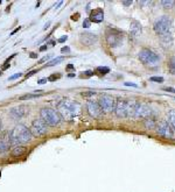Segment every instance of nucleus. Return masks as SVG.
<instances>
[{"label":"nucleus","mask_w":175,"mask_h":192,"mask_svg":"<svg viewBox=\"0 0 175 192\" xmlns=\"http://www.w3.org/2000/svg\"><path fill=\"white\" fill-rule=\"evenodd\" d=\"M82 106L76 100L70 99H63L62 101L57 104V112L60 117L67 121H72L81 114Z\"/></svg>","instance_id":"nucleus-1"},{"label":"nucleus","mask_w":175,"mask_h":192,"mask_svg":"<svg viewBox=\"0 0 175 192\" xmlns=\"http://www.w3.org/2000/svg\"><path fill=\"white\" fill-rule=\"evenodd\" d=\"M33 135L28 127L25 125H16L11 132H9V141L11 146H19V144H25L28 143L32 140Z\"/></svg>","instance_id":"nucleus-2"},{"label":"nucleus","mask_w":175,"mask_h":192,"mask_svg":"<svg viewBox=\"0 0 175 192\" xmlns=\"http://www.w3.org/2000/svg\"><path fill=\"white\" fill-rule=\"evenodd\" d=\"M40 117L47 126H50V127L60 125V122L62 121V118L60 117L59 112L54 108H49V107L42 108L40 111Z\"/></svg>","instance_id":"nucleus-3"},{"label":"nucleus","mask_w":175,"mask_h":192,"mask_svg":"<svg viewBox=\"0 0 175 192\" xmlns=\"http://www.w3.org/2000/svg\"><path fill=\"white\" fill-rule=\"evenodd\" d=\"M172 25H173L172 18L167 16V15H163V16H161L160 19H158L155 21V23H154V31L160 36L167 35L170 31Z\"/></svg>","instance_id":"nucleus-4"},{"label":"nucleus","mask_w":175,"mask_h":192,"mask_svg":"<svg viewBox=\"0 0 175 192\" xmlns=\"http://www.w3.org/2000/svg\"><path fill=\"white\" fill-rule=\"evenodd\" d=\"M139 59L144 63L145 65L148 67H158L160 63V57L159 55H156L154 51L150 50V49H141L139 52Z\"/></svg>","instance_id":"nucleus-5"},{"label":"nucleus","mask_w":175,"mask_h":192,"mask_svg":"<svg viewBox=\"0 0 175 192\" xmlns=\"http://www.w3.org/2000/svg\"><path fill=\"white\" fill-rule=\"evenodd\" d=\"M106 36V42L107 45L111 48H117L123 43L124 41V34L122 30L117 29V28H109L105 33Z\"/></svg>","instance_id":"nucleus-6"},{"label":"nucleus","mask_w":175,"mask_h":192,"mask_svg":"<svg viewBox=\"0 0 175 192\" xmlns=\"http://www.w3.org/2000/svg\"><path fill=\"white\" fill-rule=\"evenodd\" d=\"M31 133L33 136H36V137H40V136H43L46 135L47 132H48V126L43 122V120L41 119H34L32 121V126L29 128Z\"/></svg>","instance_id":"nucleus-7"},{"label":"nucleus","mask_w":175,"mask_h":192,"mask_svg":"<svg viewBox=\"0 0 175 192\" xmlns=\"http://www.w3.org/2000/svg\"><path fill=\"white\" fill-rule=\"evenodd\" d=\"M98 104L102 108V111L105 113L114 111V106H116V98L110 94H103L99 97Z\"/></svg>","instance_id":"nucleus-8"},{"label":"nucleus","mask_w":175,"mask_h":192,"mask_svg":"<svg viewBox=\"0 0 175 192\" xmlns=\"http://www.w3.org/2000/svg\"><path fill=\"white\" fill-rule=\"evenodd\" d=\"M152 114V110L151 107L145 103H139L137 101L136 104V108H134V113H133V119H147L151 117Z\"/></svg>","instance_id":"nucleus-9"},{"label":"nucleus","mask_w":175,"mask_h":192,"mask_svg":"<svg viewBox=\"0 0 175 192\" xmlns=\"http://www.w3.org/2000/svg\"><path fill=\"white\" fill-rule=\"evenodd\" d=\"M155 128H156L158 134H159L160 136H162L163 139H170L172 140L174 137V132H173L170 125L168 124L166 120L160 121L159 124L155 126Z\"/></svg>","instance_id":"nucleus-10"},{"label":"nucleus","mask_w":175,"mask_h":192,"mask_svg":"<svg viewBox=\"0 0 175 192\" xmlns=\"http://www.w3.org/2000/svg\"><path fill=\"white\" fill-rule=\"evenodd\" d=\"M86 111L89 113V115L93 119H100L103 117V113H104L102 111L98 101H95V100H89L86 103Z\"/></svg>","instance_id":"nucleus-11"},{"label":"nucleus","mask_w":175,"mask_h":192,"mask_svg":"<svg viewBox=\"0 0 175 192\" xmlns=\"http://www.w3.org/2000/svg\"><path fill=\"white\" fill-rule=\"evenodd\" d=\"M114 113L118 118H126L127 117V100L125 99H117L114 106Z\"/></svg>","instance_id":"nucleus-12"},{"label":"nucleus","mask_w":175,"mask_h":192,"mask_svg":"<svg viewBox=\"0 0 175 192\" xmlns=\"http://www.w3.org/2000/svg\"><path fill=\"white\" fill-rule=\"evenodd\" d=\"M79 41L82 45L91 47L98 41V36L93 33H82V34H79Z\"/></svg>","instance_id":"nucleus-13"},{"label":"nucleus","mask_w":175,"mask_h":192,"mask_svg":"<svg viewBox=\"0 0 175 192\" xmlns=\"http://www.w3.org/2000/svg\"><path fill=\"white\" fill-rule=\"evenodd\" d=\"M9 148H11L9 132H1L0 133V154L8 151Z\"/></svg>","instance_id":"nucleus-14"},{"label":"nucleus","mask_w":175,"mask_h":192,"mask_svg":"<svg viewBox=\"0 0 175 192\" xmlns=\"http://www.w3.org/2000/svg\"><path fill=\"white\" fill-rule=\"evenodd\" d=\"M28 113V107L27 106H16L14 108H12L11 112H9V115L13 119H21L23 118L26 114Z\"/></svg>","instance_id":"nucleus-15"},{"label":"nucleus","mask_w":175,"mask_h":192,"mask_svg":"<svg viewBox=\"0 0 175 192\" xmlns=\"http://www.w3.org/2000/svg\"><path fill=\"white\" fill-rule=\"evenodd\" d=\"M90 22L100 23L104 20V12L102 8H96L90 12V18H89Z\"/></svg>","instance_id":"nucleus-16"},{"label":"nucleus","mask_w":175,"mask_h":192,"mask_svg":"<svg viewBox=\"0 0 175 192\" xmlns=\"http://www.w3.org/2000/svg\"><path fill=\"white\" fill-rule=\"evenodd\" d=\"M143 31V27L138 22V21H132L131 22V26H130V33L131 35L134 37H138Z\"/></svg>","instance_id":"nucleus-17"},{"label":"nucleus","mask_w":175,"mask_h":192,"mask_svg":"<svg viewBox=\"0 0 175 192\" xmlns=\"http://www.w3.org/2000/svg\"><path fill=\"white\" fill-rule=\"evenodd\" d=\"M136 100H127V117L132 118L133 113H134V108H136Z\"/></svg>","instance_id":"nucleus-18"},{"label":"nucleus","mask_w":175,"mask_h":192,"mask_svg":"<svg viewBox=\"0 0 175 192\" xmlns=\"http://www.w3.org/2000/svg\"><path fill=\"white\" fill-rule=\"evenodd\" d=\"M25 153H26V148L23 147V146H16V147L13 149V151H12V155L14 156V157H20V156H22Z\"/></svg>","instance_id":"nucleus-19"},{"label":"nucleus","mask_w":175,"mask_h":192,"mask_svg":"<svg viewBox=\"0 0 175 192\" xmlns=\"http://www.w3.org/2000/svg\"><path fill=\"white\" fill-rule=\"evenodd\" d=\"M167 122L175 129V110H172L167 113Z\"/></svg>","instance_id":"nucleus-20"},{"label":"nucleus","mask_w":175,"mask_h":192,"mask_svg":"<svg viewBox=\"0 0 175 192\" xmlns=\"http://www.w3.org/2000/svg\"><path fill=\"white\" fill-rule=\"evenodd\" d=\"M170 40H173L172 36H170V34H167V35H163V36H161V42H162V45H165V47H170L172 43H173V41H170Z\"/></svg>","instance_id":"nucleus-21"},{"label":"nucleus","mask_w":175,"mask_h":192,"mask_svg":"<svg viewBox=\"0 0 175 192\" xmlns=\"http://www.w3.org/2000/svg\"><path fill=\"white\" fill-rule=\"evenodd\" d=\"M168 70L172 74H175V56H172L168 61Z\"/></svg>","instance_id":"nucleus-22"},{"label":"nucleus","mask_w":175,"mask_h":192,"mask_svg":"<svg viewBox=\"0 0 175 192\" xmlns=\"http://www.w3.org/2000/svg\"><path fill=\"white\" fill-rule=\"evenodd\" d=\"M155 126H156V124H155V121H154L153 119L147 118L145 120V127H146L147 129H154Z\"/></svg>","instance_id":"nucleus-23"},{"label":"nucleus","mask_w":175,"mask_h":192,"mask_svg":"<svg viewBox=\"0 0 175 192\" xmlns=\"http://www.w3.org/2000/svg\"><path fill=\"white\" fill-rule=\"evenodd\" d=\"M161 5L163 6V8H166V9H169V8H172L173 6L175 5V1L173 0H163V1H161Z\"/></svg>","instance_id":"nucleus-24"},{"label":"nucleus","mask_w":175,"mask_h":192,"mask_svg":"<svg viewBox=\"0 0 175 192\" xmlns=\"http://www.w3.org/2000/svg\"><path fill=\"white\" fill-rule=\"evenodd\" d=\"M64 59V57H57V58H54L53 61H50V62H48L47 63L46 67H53V65H56V64H59V63H61L62 61Z\"/></svg>","instance_id":"nucleus-25"},{"label":"nucleus","mask_w":175,"mask_h":192,"mask_svg":"<svg viewBox=\"0 0 175 192\" xmlns=\"http://www.w3.org/2000/svg\"><path fill=\"white\" fill-rule=\"evenodd\" d=\"M97 72H99V74H109L110 72V69L109 68H106V67H99V68H97V70H96Z\"/></svg>","instance_id":"nucleus-26"},{"label":"nucleus","mask_w":175,"mask_h":192,"mask_svg":"<svg viewBox=\"0 0 175 192\" xmlns=\"http://www.w3.org/2000/svg\"><path fill=\"white\" fill-rule=\"evenodd\" d=\"M40 94H35V93H31V94H25V96H21L19 99L20 100H27V99H33V98H38Z\"/></svg>","instance_id":"nucleus-27"},{"label":"nucleus","mask_w":175,"mask_h":192,"mask_svg":"<svg viewBox=\"0 0 175 192\" xmlns=\"http://www.w3.org/2000/svg\"><path fill=\"white\" fill-rule=\"evenodd\" d=\"M61 78V74H52V76H49L47 79H48V81H57V79H60Z\"/></svg>","instance_id":"nucleus-28"},{"label":"nucleus","mask_w":175,"mask_h":192,"mask_svg":"<svg viewBox=\"0 0 175 192\" xmlns=\"http://www.w3.org/2000/svg\"><path fill=\"white\" fill-rule=\"evenodd\" d=\"M96 94L95 91H86V92H82V96L83 97H92Z\"/></svg>","instance_id":"nucleus-29"},{"label":"nucleus","mask_w":175,"mask_h":192,"mask_svg":"<svg viewBox=\"0 0 175 192\" xmlns=\"http://www.w3.org/2000/svg\"><path fill=\"white\" fill-rule=\"evenodd\" d=\"M21 76H22V74H21V72H18V74H13V76H11V77L8 78V81H14V79H16V78H20Z\"/></svg>","instance_id":"nucleus-30"},{"label":"nucleus","mask_w":175,"mask_h":192,"mask_svg":"<svg viewBox=\"0 0 175 192\" xmlns=\"http://www.w3.org/2000/svg\"><path fill=\"white\" fill-rule=\"evenodd\" d=\"M151 81H156V83H162L163 78L162 77H151Z\"/></svg>","instance_id":"nucleus-31"},{"label":"nucleus","mask_w":175,"mask_h":192,"mask_svg":"<svg viewBox=\"0 0 175 192\" xmlns=\"http://www.w3.org/2000/svg\"><path fill=\"white\" fill-rule=\"evenodd\" d=\"M90 20H89V19H85V20H84L83 21V27L84 28H89V27H90Z\"/></svg>","instance_id":"nucleus-32"},{"label":"nucleus","mask_w":175,"mask_h":192,"mask_svg":"<svg viewBox=\"0 0 175 192\" xmlns=\"http://www.w3.org/2000/svg\"><path fill=\"white\" fill-rule=\"evenodd\" d=\"M38 74V70H32V71H29L28 74H26V78H29V77H32L33 74Z\"/></svg>","instance_id":"nucleus-33"},{"label":"nucleus","mask_w":175,"mask_h":192,"mask_svg":"<svg viewBox=\"0 0 175 192\" xmlns=\"http://www.w3.org/2000/svg\"><path fill=\"white\" fill-rule=\"evenodd\" d=\"M61 52L62 54H68V52H70V48L69 47H63L61 49Z\"/></svg>","instance_id":"nucleus-34"},{"label":"nucleus","mask_w":175,"mask_h":192,"mask_svg":"<svg viewBox=\"0 0 175 192\" xmlns=\"http://www.w3.org/2000/svg\"><path fill=\"white\" fill-rule=\"evenodd\" d=\"M67 40H68V36L66 35V36H62L61 38H59V40H57V42H59V43H63V42H66Z\"/></svg>","instance_id":"nucleus-35"},{"label":"nucleus","mask_w":175,"mask_h":192,"mask_svg":"<svg viewBox=\"0 0 175 192\" xmlns=\"http://www.w3.org/2000/svg\"><path fill=\"white\" fill-rule=\"evenodd\" d=\"M132 4H133V1H132V0H131V1H123V5H124V6H126V7L131 6Z\"/></svg>","instance_id":"nucleus-36"},{"label":"nucleus","mask_w":175,"mask_h":192,"mask_svg":"<svg viewBox=\"0 0 175 192\" xmlns=\"http://www.w3.org/2000/svg\"><path fill=\"white\" fill-rule=\"evenodd\" d=\"M48 81V79L47 78H42V79H39L38 81V84H40V85H42V84H45V83H47Z\"/></svg>","instance_id":"nucleus-37"},{"label":"nucleus","mask_w":175,"mask_h":192,"mask_svg":"<svg viewBox=\"0 0 175 192\" xmlns=\"http://www.w3.org/2000/svg\"><path fill=\"white\" fill-rule=\"evenodd\" d=\"M38 54H36V52H31V54H29V57H31V58H38Z\"/></svg>","instance_id":"nucleus-38"},{"label":"nucleus","mask_w":175,"mask_h":192,"mask_svg":"<svg viewBox=\"0 0 175 192\" xmlns=\"http://www.w3.org/2000/svg\"><path fill=\"white\" fill-rule=\"evenodd\" d=\"M49 58V56H45V57H43V58H41L40 59V61H39V63H40V64H41V63H43V62H46L47 59Z\"/></svg>","instance_id":"nucleus-39"},{"label":"nucleus","mask_w":175,"mask_h":192,"mask_svg":"<svg viewBox=\"0 0 175 192\" xmlns=\"http://www.w3.org/2000/svg\"><path fill=\"white\" fill-rule=\"evenodd\" d=\"M165 91H168V92H174L175 93V89H173V88H165Z\"/></svg>","instance_id":"nucleus-40"},{"label":"nucleus","mask_w":175,"mask_h":192,"mask_svg":"<svg viewBox=\"0 0 175 192\" xmlns=\"http://www.w3.org/2000/svg\"><path fill=\"white\" fill-rule=\"evenodd\" d=\"M83 74H85L88 77H90V76H93V71H85V72H83Z\"/></svg>","instance_id":"nucleus-41"},{"label":"nucleus","mask_w":175,"mask_h":192,"mask_svg":"<svg viewBox=\"0 0 175 192\" xmlns=\"http://www.w3.org/2000/svg\"><path fill=\"white\" fill-rule=\"evenodd\" d=\"M125 85H126V86H134V88L138 86L137 84H133V83H125Z\"/></svg>","instance_id":"nucleus-42"},{"label":"nucleus","mask_w":175,"mask_h":192,"mask_svg":"<svg viewBox=\"0 0 175 192\" xmlns=\"http://www.w3.org/2000/svg\"><path fill=\"white\" fill-rule=\"evenodd\" d=\"M78 16H79V14L76 13V15H72V16H71V19H72V20H75V21H77V20H78Z\"/></svg>","instance_id":"nucleus-43"},{"label":"nucleus","mask_w":175,"mask_h":192,"mask_svg":"<svg viewBox=\"0 0 175 192\" xmlns=\"http://www.w3.org/2000/svg\"><path fill=\"white\" fill-rule=\"evenodd\" d=\"M48 45H42V47H40V51H45V50H47V47Z\"/></svg>","instance_id":"nucleus-44"},{"label":"nucleus","mask_w":175,"mask_h":192,"mask_svg":"<svg viewBox=\"0 0 175 192\" xmlns=\"http://www.w3.org/2000/svg\"><path fill=\"white\" fill-rule=\"evenodd\" d=\"M21 29V27H18V28H16V29H14L13 30V31H12V33H11V35H14V34H15L16 31H19V30Z\"/></svg>","instance_id":"nucleus-45"},{"label":"nucleus","mask_w":175,"mask_h":192,"mask_svg":"<svg viewBox=\"0 0 175 192\" xmlns=\"http://www.w3.org/2000/svg\"><path fill=\"white\" fill-rule=\"evenodd\" d=\"M49 26H50V22H47L46 25H45V27H43V30L48 29V28H49Z\"/></svg>","instance_id":"nucleus-46"},{"label":"nucleus","mask_w":175,"mask_h":192,"mask_svg":"<svg viewBox=\"0 0 175 192\" xmlns=\"http://www.w3.org/2000/svg\"><path fill=\"white\" fill-rule=\"evenodd\" d=\"M8 68H9V64H8V62H6L5 65L2 67V70H6V69H8Z\"/></svg>","instance_id":"nucleus-47"},{"label":"nucleus","mask_w":175,"mask_h":192,"mask_svg":"<svg viewBox=\"0 0 175 192\" xmlns=\"http://www.w3.org/2000/svg\"><path fill=\"white\" fill-rule=\"evenodd\" d=\"M74 65H72V64H68V65H67V70H72V69H74Z\"/></svg>","instance_id":"nucleus-48"},{"label":"nucleus","mask_w":175,"mask_h":192,"mask_svg":"<svg viewBox=\"0 0 175 192\" xmlns=\"http://www.w3.org/2000/svg\"><path fill=\"white\" fill-rule=\"evenodd\" d=\"M2 132V121H1V119H0V133Z\"/></svg>","instance_id":"nucleus-49"},{"label":"nucleus","mask_w":175,"mask_h":192,"mask_svg":"<svg viewBox=\"0 0 175 192\" xmlns=\"http://www.w3.org/2000/svg\"><path fill=\"white\" fill-rule=\"evenodd\" d=\"M62 4H63V1H60V2H59V5H57V7H60ZM57 7H56V8H57Z\"/></svg>","instance_id":"nucleus-50"},{"label":"nucleus","mask_w":175,"mask_h":192,"mask_svg":"<svg viewBox=\"0 0 175 192\" xmlns=\"http://www.w3.org/2000/svg\"><path fill=\"white\" fill-rule=\"evenodd\" d=\"M68 77H75V74H68Z\"/></svg>","instance_id":"nucleus-51"},{"label":"nucleus","mask_w":175,"mask_h":192,"mask_svg":"<svg viewBox=\"0 0 175 192\" xmlns=\"http://www.w3.org/2000/svg\"><path fill=\"white\" fill-rule=\"evenodd\" d=\"M1 2H2V1H1V0H0V5H1Z\"/></svg>","instance_id":"nucleus-52"},{"label":"nucleus","mask_w":175,"mask_h":192,"mask_svg":"<svg viewBox=\"0 0 175 192\" xmlns=\"http://www.w3.org/2000/svg\"><path fill=\"white\" fill-rule=\"evenodd\" d=\"M1 74H1V71H0V76H1Z\"/></svg>","instance_id":"nucleus-53"}]
</instances>
